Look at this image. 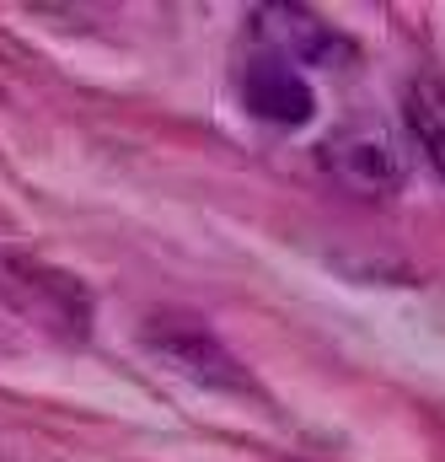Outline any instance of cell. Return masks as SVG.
I'll return each mask as SVG.
<instances>
[{"instance_id":"obj_2","label":"cell","mask_w":445,"mask_h":462,"mask_svg":"<svg viewBox=\"0 0 445 462\" xmlns=\"http://www.w3.org/2000/svg\"><path fill=\"white\" fill-rule=\"evenodd\" d=\"M241 92H247V108H252V114L268 118V124H279V129H295V124H306V118L317 114V97H312L306 76H301L295 60H285V54H258V60L247 65Z\"/></svg>"},{"instance_id":"obj_1","label":"cell","mask_w":445,"mask_h":462,"mask_svg":"<svg viewBox=\"0 0 445 462\" xmlns=\"http://www.w3.org/2000/svg\"><path fill=\"white\" fill-rule=\"evenodd\" d=\"M322 167L333 172L343 189L359 194H392L403 183V156L381 124H349L322 145Z\"/></svg>"},{"instance_id":"obj_3","label":"cell","mask_w":445,"mask_h":462,"mask_svg":"<svg viewBox=\"0 0 445 462\" xmlns=\"http://www.w3.org/2000/svg\"><path fill=\"white\" fill-rule=\"evenodd\" d=\"M403 108H408L413 140L424 145V156L435 162V172L445 178V81L440 76H419V81L408 87Z\"/></svg>"}]
</instances>
